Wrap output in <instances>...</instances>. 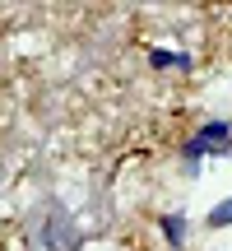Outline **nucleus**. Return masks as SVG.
Instances as JSON below:
<instances>
[{"label":"nucleus","mask_w":232,"mask_h":251,"mask_svg":"<svg viewBox=\"0 0 232 251\" xmlns=\"http://www.w3.org/2000/svg\"><path fill=\"white\" fill-rule=\"evenodd\" d=\"M228 149H232V126L228 121H205L186 144V163L195 168V158H205V153H228Z\"/></svg>","instance_id":"f257e3e1"},{"label":"nucleus","mask_w":232,"mask_h":251,"mask_svg":"<svg viewBox=\"0 0 232 251\" xmlns=\"http://www.w3.org/2000/svg\"><path fill=\"white\" fill-rule=\"evenodd\" d=\"M42 242L51 247V251H74V247H79V233H74V224H70L65 209H51V224H46Z\"/></svg>","instance_id":"f03ea898"},{"label":"nucleus","mask_w":232,"mask_h":251,"mask_svg":"<svg viewBox=\"0 0 232 251\" xmlns=\"http://www.w3.org/2000/svg\"><path fill=\"white\" fill-rule=\"evenodd\" d=\"M149 65H153V70H167V65H177V70H190L195 61H190V56H177V51H162V47H153V51H149Z\"/></svg>","instance_id":"7ed1b4c3"},{"label":"nucleus","mask_w":232,"mask_h":251,"mask_svg":"<svg viewBox=\"0 0 232 251\" xmlns=\"http://www.w3.org/2000/svg\"><path fill=\"white\" fill-rule=\"evenodd\" d=\"M162 233H167L172 247H181V242H186V219H181V214H167V219H162Z\"/></svg>","instance_id":"20e7f679"},{"label":"nucleus","mask_w":232,"mask_h":251,"mask_svg":"<svg viewBox=\"0 0 232 251\" xmlns=\"http://www.w3.org/2000/svg\"><path fill=\"white\" fill-rule=\"evenodd\" d=\"M223 224H232V200H223V205L209 209V228H223Z\"/></svg>","instance_id":"39448f33"}]
</instances>
